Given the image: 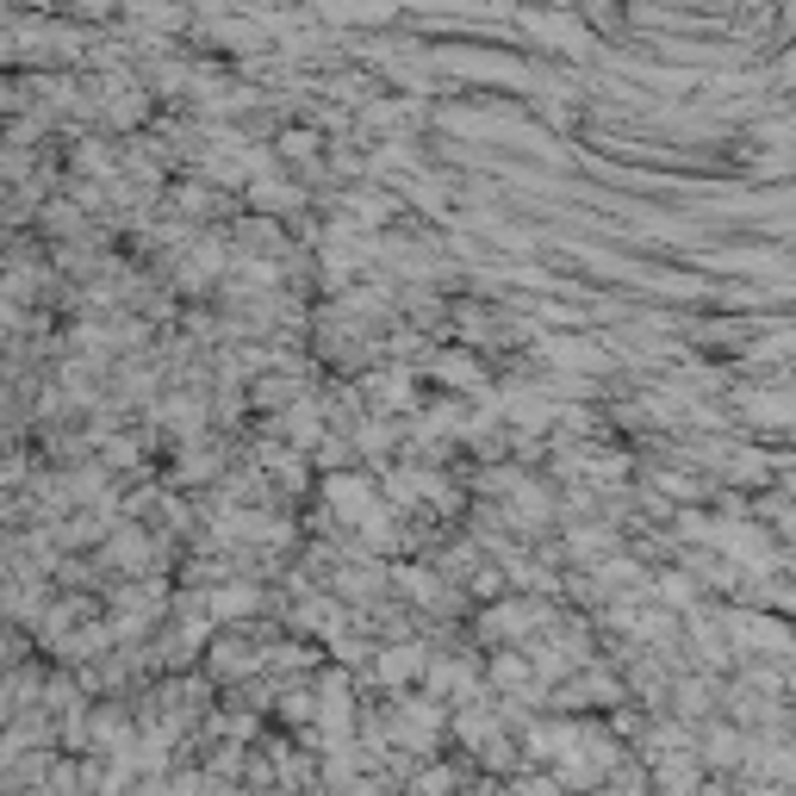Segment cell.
Instances as JSON below:
<instances>
[{"label":"cell","mask_w":796,"mask_h":796,"mask_svg":"<svg viewBox=\"0 0 796 796\" xmlns=\"http://www.w3.org/2000/svg\"><path fill=\"white\" fill-rule=\"evenodd\" d=\"M355 442H361V454H367V461H386L392 442H399V430H392L386 411H380V417H361V423H355Z\"/></svg>","instance_id":"44dd1931"},{"label":"cell","mask_w":796,"mask_h":796,"mask_svg":"<svg viewBox=\"0 0 796 796\" xmlns=\"http://www.w3.org/2000/svg\"><path fill=\"white\" fill-rule=\"evenodd\" d=\"M250 205H255V212H293V205H305V193L262 174V181H250Z\"/></svg>","instance_id":"ffe728a7"},{"label":"cell","mask_w":796,"mask_h":796,"mask_svg":"<svg viewBox=\"0 0 796 796\" xmlns=\"http://www.w3.org/2000/svg\"><path fill=\"white\" fill-rule=\"evenodd\" d=\"M255 666H262V654H255V647L243 654L236 635H224L219 647H212V672H219V678H243V672H255Z\"/></svg>","instance_id":"d6986e66"},{"label":"cell","mask_w":796,"mask_h":796,"mask_svg":"<svg viewBox=\"0 0 796 796\" xmlns=\"http://www.w3.org/2000/svg\"><path fill=\"white\" fill-rule=\"evenodd\" d=\"M343 212H349L355 224H367V231H380V224L399 212V200H392V193H380V188H355V193L343 200Z\"/></svg>","instance_id":"8fae6325"},{"label":"cell","mask_w":796,"mask_h":796,"mask_svg":"<svg viewBox=\"0 0 796 796\" xmlns=\"http://www.w3.org/2000/svg\"><path fill=\"white\" fill-rule=\"evenodd\" d=\"M778 75H784V81H796V44H790V50H784V63H778Z\"/></svg>","instance_id":"f546056e"},{"label":"cell","mask_w":796,"mask_h":796,"mask_svg":"<svg viewBox=\"0 0 796 796\" xmlns=\"http://www.w3.org/2000/svg\"><path fill=\"white\" fill-rule=\"evenodd\" d=\"M355 449H361L355 436H343V430H324V436H318V467H324V473H336V467H343V461H349Z\"/></svg>","instance_id":"d4e9b609"},{"label":"cell","mask_w":796,"mask_h":796,"mask_svg":"<svg viewBox=\"0 0 796 796\" xmlns=\"http://www.w3.org/2000/svg\"><path fill=\"white\" fill-rule=\"evenodd\" d=\"M293 399H299V380L281 367L274 380H262V386H255V399H250V405H262V411H286Z\"/></svg>","instance_id":"603a6c76"},{"label":"cell","mask_w":796,"mask_h":796,"mask_svg":"<svg viewBox=\"0 0 796 796\" xmlns=\"http://www.w3.org/2000/svg\"><path fill=\"white\" fill-rule=\"evenodd\" d=\"M361 125H367V131L417 125V100H367V107H361Z\"/></svg>","instance_id":"9a60e30c"},{"label":"cell","mask_w":796,"mask_h":796,"mask_svg":"<svg viewBox=\"0 0 796 796\" xmlns=\"http://www.w3.org/2000/svg\"><path fill=\"white\" fill-rule=\"evenodd\" d=\"M654 597H659V604H672V609H697L703 578L697 573H659L654 578Z\"/></svg>","instance_id":"ac0fdd59"},{"label":"cell","mask_w":796,"mask_h":796,"mask_svg":"<svg viewBox=\"0 0 796 796\" xmlns=\"http://www.w3.org/2000/svg\"><path fill=\"white\" fill-rule=\"evenodd\" d=\"M150 417H157V423H169L174 436H200L212 411H205V399H200V392H169V399H157V411H150Z\"/></svg>","instance_id":"8992f818"},{"label":"cell","mask_w":796,"mask_h":796,"mask_svg":"<svg viewBox=\"0 0 796 796\" xmlns=\"http://www.w3.org/2000/svg\"><path fill=\"white\" fill-rule=\"evenodd\" d=\"M430 374H436L442 386H454V392H473V399L485 392V374H480V361L473 355H436L430 361Z\"/></svg>","instance_id":"30bf717a"},{"label":"cell","mask_w":796,"mask_h":796,"mask_svg":"<svg viewBox=\"0 0 796 796\" xmlns=\"http://www.w3.org/2000/svg\"><path fill=\"white\" fill-rule=\"evenodd\" d=\"M255 609H262V585H243V578H219V585H212V616H219V623H243V616H255Z\"/></svg>","instance_id":"ba28073f"},{"label":"cell","mask_w":796,"mask_h":796,"mask_svg":"<svg viewBox=\"0 0 796 796\" xmlns=\"http://www.w3.org/2000/svg\"><path fill=\"white\" fill-rule=\"evenodd\" d=\"M361 392H367V405L386 411V417H392V411H417V399H411V380H405V374H374Z\"/></svg>","instance_id":"7c38bea8"},{"label":"cell","mask_w":796,"mask_h":796,"mask_svg":"<svg viewBox=\"0 0 796 796\" xmlns=\"http://www.w3.org/2000/svg\"><path fill=\"white\" fill-rule=\"evenodd\" d=\"M131 26H138V32L169 38V32H181V26H188V13H181L174 0H131Z\"/></svg>","instance_id":"9c48e42d"},{"label":"cell","mask_w":796,"mask_h":796,"mask_svg":"<svg viewBox=\"0 0 796 796\" xmlns=\"http://www.w3.org/2000/svg\"><path fill=\"white\" fill-rule=\"evenodd\" d=\"M523 26H530L542 44H561V50H573V57H592V38H585V26H578V19H566V13H523Z\"/></svg>","instance_id":"52a82bcc"},{"label":"cell","mask_w":796,"mask_h":796,"mask_svg":"<svg viewBox=\"0 0 796 796\" xmlns=\"http://www.w3.org/2000/svg\"><path fill=\"white\" fill-rule=\"evenodd\" d=\"M224 193L212 188V181H181L174 188V205H181V219H212V212H224Z\"/></svg>","instance_id":"e0dca14e"},{"label":"cell","mask_w":796,"mask_h":796,"mask_svg":"<svg viewBox=\"0 0 796 796\" xmlns=\"http://www.w3.org/2000/svg\"><path fill=\"white\" fill-rule=\"evenodd\" d=\"M498 405H504V417H511L516 430H547V423H561V399H554V386H504Z\"/></svg>","instance_id":"3957f363"},{"label":"cell","mask_w":796,"mask_h":796,"mask_svg":"<svg viewBox=\"0 0 796 796\" xmlns=\"http://www.w3.org/2000/svg\"><path fill=\"white\" fill-rule=\"evenodd\" d=\"M417 784H423V790H442V784H454V772H442V765H436V772H423Z\"/></svg>","instance_id":"83f0119b"},{"label":"cell","mask_w":796,"mask_h":796,"mask_svg":"<svg viewBox=\"0 0 796 796\" xmlns=\"http://www.w3.org/2000/svg\"><path fill=\"white\" fill-rule=\"evenodd\" d=\"M411 193H417V205L430 212V219H449V188H442V181H417Z\"/></svg>","instance_id":"4316f807"},{"label":"cell","mask_w":796,"mask_h":796,"mask_svg":"<svg viewBox=\"0 0 796 796\" xmlns=\"http://www.w3.org/2000/svg\"><path fill=\"white\" fill-rule=\"evenodd\" d=\"M542 361L554 367V374H604L609 361H616V349L592 343V336H542Z\"/></svg>","instance_id":"7a4b0ae2"},{"label":"cell","mask_w":796,"mask_h":796,"mask_svg":"<svg viewBox=\"0 0 796 796\" xmlns=\"http://www.w3.org/2000/svg\"><path fill=\"white\" fill-rule=\"evenodd\" d=\"M566 547H573L578 566H604L609 554H616V530H609V523H597V530H573L566 535Z\"/></svg>","instance_id":"4fadbf2b"},{"label":"cell","mask_w":796,"mask_h":796,"mask_svg":"<svg viewBox=\"0 0 796 796\" xmlns=\"http://www.w3.org/2000/svg\"><path fill=\"white\" fill-rule=\"evenodd\" d=\"M318 150H324L318 131H281V162L286 169H318Z\"/></svg>","instance_id":"7402d4cb"},{"label":"cell","mask_w":796,"mask_h":796,"mask_svg":"<svg viewBox=\"0 0 796 796\" xmlns=\"http://www.w3.org/2000/svg\"><path fill=\"white\" fill-rule=\"evenodd\" d=\"M107 566H119V573H150V566H157V542H150V530L119 523V530H112V547H107Z\"/></svg>","instance_id":"5b68a950"},{"label":"cell","mask_w":796,"mask_h":796,"mask_svg":"<svg viewBox=\"0 0 796 796\" xmlns=\"http://www.w3.org/2000/svg\"><path fill=\"white\" fill-rule=\"evenodd\" d=\"M654 778H659V784H672V790H691V784L703 778V765H697V747L659 753V759H654Z\"/></svg>","instance_id":"5bb4252c"},{"label":"cell","mask_w":796,"mask_h":796,"mask_svg":"<svg viewBox=\"0 0 796 796\" xmlns=\"http://www.w3.org/2000/svg\"><path fill=\"white\" fill-rule=\"evenodd\" d=\"M75 7H81V13H88V19H94V13H112L119 0H75Z\"/></svg>","instance_id":"f1b7e54d"},{"label":"cell","mask_w":796,"mask_h":796,"mask_svg":"<svg viewBox=\"0 0 796 796\" xmlns=\"http://www.w3.org/2000/svg\"><path fill=\"white\" fill-rule=\"evenodd\" d=\"M423 672H430V647H423V641H399L392 635L386 647L374 654V678L386 691H405L411 678H423Z\"/></svg>","instance_id":"277c9868"},{"label":"cell","mask_w":796,"mask_h":796,"mask_svg":"<svg viewBox=\"0 0 796 796\" xmlns=\"http://www.w3.org/2000/svg\"><path fill=\"white\" fill-rule=\"evenodd\" d=\"M281 716H286V722H312V716H318V691L286 685V691H281Z\"/></svg>","instance_id":"484cf974"},{"label":"cell","mask_w":796,"mask_h":796,"mask_svg":"<svg viewBox=\"0 0 796 796\" xmlns=\"http://www.w3.org/2000/svg\"><path fill=\"white\" fill-rule=\"evenodd\" d=\"M324 504H330V516H336V523L361 530V523H367V516L386 504V485H374L367 473H343V467H336V473H324Z\"/></svg>","instance_id":"6da1fadb"},{"label":"cell","mask_w":796,"mask_h":796,"mask_svg":"<svg viewBox=\"0 0 796 796\" xmlns=\"http://www.w3.org/2000/svg\"><path fill=\"white\" fill-rule=\"evenodd\" d=\"M672 697H678V703H672V709H678V716H709V703H716V678H709V666H703L697 672V678H678V691H672Z\"/></svg>","instance_id":"2e32d148"},{"label":"cell","mask_w":796,"mask_h":796,"mask_svg":"<svg viewBox=\"0 0 796 796\" xmlns=\"http://www.w3.org/2000/svg\"><path fill=\"white\" fill-rule=\"evenodd\" d=\"M112 169H119L112 143H100V138H81L75 143V174H112Z\"/></svg>","instance_id":"cb8c5ba5"}]
</instances>
